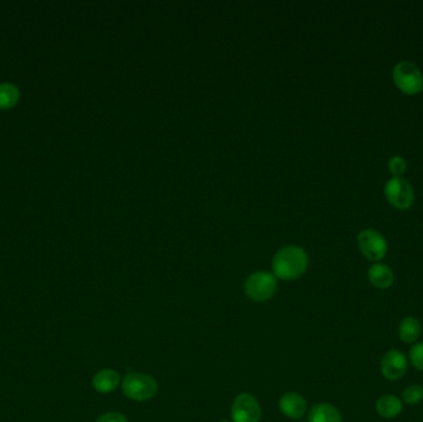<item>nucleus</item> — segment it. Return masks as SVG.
Returning a JSON list of instances; mask_svg holds the SVG:
<instances>
[{
  "label": "nucleus",
  "instance_id": "f257e3e1",
  "mask_svg": "<svg viewBox=\"0 0 423 422\" xmlns=\"http://www.w3.org/2000/svg\"><path fill=\"white\" fill-rule=\"evenodd\" d=\"M308 268V256L301 246L281 248L272 259V274L276 278L291 281L301 278Z\"/></svg>",
  "mask_w": 423,
  "mask_h": 422
},
{
  "label": "nucleus",
  "instance_id": "ddd939ff",
  "mask_svg": "<svg viewBox=\"0 0 423 422\" xmlns=\"http://www.w3.org/2000/svg\"><path fill=\"white\" fill-rule=\"evenodd\" d=\"M377 413L384 418H394L400 415L404 408V403L395 395H382L377 401Z\"/></svg>",
  "mask_w": 423,
  "mask_h": 422
},
{
  "label": "nucleus",
  "instance_id": "f8f14e48",
  "mask_svg": "<svg viewBox=\"0 0 423 422\" xmlns=\"http://www.w3.org/2000/svg\"><path fill=\"white\" fill-rule=\"evenodd\" d=\"M310 422H343L340 410L328 403L313 405L308 413Z\"/></svg>",
  "mask_w": 423,
  "mask_h": 422
},
{
  "label": "nucleus",
  "instance_id": "9b49d317",
  "mask_svg": "<svg viewBox=\"0 0 423 422\" xmlns=\"http://www.w3.org/2000/svg\"><path fill=\"white\" fill-rule=\"evenodd\" d=\"M367 278L372 286L380 290L391 288V285L395 280L392 270L387 265L380 264V263H375L370 266V269L367 271Z\"/></svg>",
  "mask_w": 423,
  "mask_h": 422
},
{
  "label": "nucleus",
  "instance_id": "9d476101",
  "mask_svg": "<svg viewBox=\"0 0 423 422\" xmlns=\"http://www.w3.org/2000/svg\"><path fill=\"white\" fill-rule=\"evenodd\" d=\"M121 376L114 369H101L94 374L92 386L101 394H109L121 386Z\"/></svg>",
  "mask_w": 423,
  "mask_h": 422
},
{
  "label": "nucleus",
  "instance_id": "aec40b11",
  "mask_svg": "<svg viewBox=\"0 0 423 422\" xmlns=\"http://www.w3.org/2000/svg\"><path fill=\"white\" fill-rule=\"evenodd\" d=\"M220 422H227V420H222Z\"/></svg>",
  "mask_w": 423,
  "mask_h": 422
},
{
  "label": "nucleus",
  "instance_id": "20e7f679",
  "mask_svg": "<svg viewBox=\"0 0 423 422\" xmlns=\"http://www.w3.org/2000/svg\"><path fill=\"white\" fill-rule=\"evenodd\" d=\"M392 79L397 89L404 94H417L423 89V76L419 67L409 62H399L392 70Z\"/></svg>",
  "mask_w": 423,
  "mask_h": 422
},
{
  "label": "nucleus",
  "instance_id": "4468645a",
  "mask_svg": "<svg viewBox=\"0 0 423 422\" xmlns=\"http://www.w3.org/2000/svg\"><path fill=\"white\" fill-rule=\"evenodd\" d=\"M421 323L417 318L414 317H406L401 321L400 326H399V336L400 339L404 343H414L417 342V339L421 336Z\"/></svg>",
  "mask_w": 423,
  "mask_h": 422
},
{
  "label": "nucleus",
  "instance_id": "39448f33",
  "mask_svg": "<svg viewBox=\"0 0 423 422\" xmlns=\"http://www.w3.org/2000/svg\"><path fill=\"white\" fill-rule=\"evenodd\" d=\"M386 200L397 209H409L414 201L412 186L402 177H392L384 187Z\"/></svg>",
  "mask_w": 423,
  "mask_h": 422
},
{
  "label": "nucleus",
  "instance_id": "1a4fd4ad",
  "mask_svg": "<svg viewBox=\"0 0 423 422\" xmlns=\"http://www.w3.org/2000/svg\"><path fill=\"white\" fill-rule=\"evenodd\" d=\"M279 408L286 418H301L307 411V401L302 395L289 391L280 398Z\"/></svg>",
  "mask_w": 423,
  "mask_h": 422
},
{
  "label": "nucleus",
  "instance_id": "0eeeda50",
  "mask_svg": "<svg viewBox=\"0 0 423 422\" xmlns=\"http://www.w3.org/2000/svg\"><path fill=\"white\" fill-rule=\"evenodd\" d=\"M233 422H260L261 406L254 395H238L232 405Z\"/></svg>",
  "mask_w": 423,
  "mask_h": 422
},
{
  "label": "nucleus",
  "instance_id": "2eb2a0df",
  "mask_svg": "<svg viewBox=\"0 0 423 422\" xmlns=\"http://www.w3.org/2000/svg\"><path fill=\"white\" fill-rule=\"evenodd\" d=\"M20 99V89L18 86L9 82L0 84V111H8L14 108Z\"/></svg>",
  "mask_w": 423,
  "mask_h": 422
},
{
  "label": "nucleus",
  "instance_id": "a211bd4d",
  "mask_svg": "<svg viewBox=\"0 0 423 422\" xmlns=\"http://www.w3.org/2000/svg\"><path fill=\"white\" fill-rule=\"evenodd\" d=\"M389 169L394 177H400L406 171V161L402 156H392L389 163Z\"/></svg>",
  "mask_w": 423,
  "mask_h": 422
},
{
  "label": "nucleus",
  "instance_id": "dca6fc26",
  "mask_svg": "<svg viewBox=\"0 0 423 422\" xmlns=\"http://www.w3.org/2000/svg\"><path fill=\"white\" fill-rule=\"evenodd\" d=\"M402 403L407 405H417L423 400V386L412 384L402 391Z\"/></svg>",
  "mask_w": 423,
  "mask_h": 422
},
{
  "label": "nucleus",
  "instance_id": "423d86ee",
  "mask_svg": "<svg viewBox=\"0 0 423 422\" xmlns=\"http://www.w3.org/2000/svg\"><path fill=\"white\" fill-rule=\"evenodd\" d=\"M358 246L362 254L374 263L384 259L387 253L385 238L375 229H364L359 233Z\"/></svg>",
  "mask_w": 423,
  "mask_h": 422
},
{
  "label": "nucleus",
  "instance_id": "f03ea898",
  "mask_svg": "<svg viewBox=\"0 0 423 422\" xmlns=\"http://www.w3.org/2000/svg\"><path fill=\"white\" fill-rule=\"evenodd\" d=\"M121 390L128 399L143 403L154 398L158 393V384L154 376L139 371H129L123 378Z\"/></svg>",
  "mask_w": 423,
  "mask_h": 422
},
{
  "label": "nucleus",
  "instance_id": "f3484780",
  "mask_svg": "<svg viewBox=\"0 0 423 422\" xmlns=\"http://www.w3.org/2000/svg\"><path fill=\"white\" fill-rule=\"evenodd\" d=\"M409 362L416 369L423 371V342L414 343L409 349Z\"/></svg>",
  "mask_w": 423,
  "mask_h": 422
},
{
  "label": "nucleus",
  "instance_id": "6ab92c4d",
  "mask_svg": "<svg viewBox=\"0 0 423 422\" xmlns=\"http://www.w3.org/2000/svg\"><path fill=\"white\" fill-rule=\"evenodd\" d=\"M96 422H129L124 413H118V411H111L101 415L96 420Z\"/></svg>",
  "mask_w": 423,
  "mask_h": 422
},
{
  "label": "nucleus",
  "instance_id": "6e6552de",
  "mask_svg": "<svg viewBox=\"0 0 423 422\" xmlns=\"http://www.w3.org/2000/svg\"><path fill=\"white\" fill-rule=\"evenodd\" d=\"M407 367H409L407 358L401 351L391 349L382 356L380 368H382V376L387 381H400L401 378L406 374Z\"/></svg>",
  "mask_w": 423,
  "mask_h": 422
},
{
  "label": "nucleus",
  "instance_id": "7ed1b4c3",
  "mask_svg": "<svg viewBox=\"0 0 423 422\" xmlns=\"http://www.w3.org/2000/svg\"><path fill=\"white\" fill-rule=\"evenodd\" d=\"M244 291L251 301H267L277 291V278L269 271H256L248 276Z\"/></svg>",
  "mask_w": 423,
  "mask_h": 422
}]
</instances>
